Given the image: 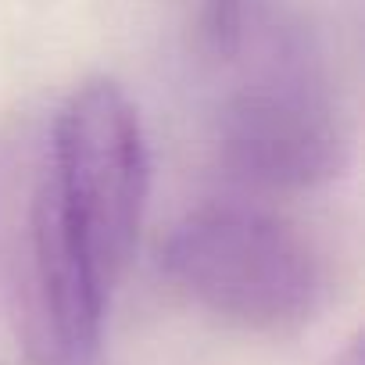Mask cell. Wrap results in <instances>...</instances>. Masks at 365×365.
Here are the masks:
<instances>
[{
  "instance_id": "cell-4",
  "label": "cell",
  "mask_w": 365,
  "mask_h": 365,
  "mask_svg": "<svg viewBox=\"0 0 365 365\" xmlns=\"http://www.w3.org/2000/svg\"><path fill=\"white\" fill-rule=\"evenodd\" d=\"M247 26V0H208V36L219 54H237Z\"/></svg>"
},
{
  "instance_id": "cell-3",
  "label": "cell",
  "mask_w": 365,
  "mask_h": 365,
  "mask_svg": "<svg viewBox=\"0 0 365 365\" xmlns=\"http://www.w3.org/2000/svg\"><path fill=\"white\" fill-rule=\"evenodd\" d=\"M222 161L258 187H315L344 172L347 136L304 54L276 61L230 101Z\"/></svg>"
},
{
  "instance_id": "cell-5",
  "label": "cell",
  "mask_w": 365,
  "mask_h": 365,
  "mask_svg": "<svg viewBox=\"0 0 365 365\" xmlns=\"http://www.w3.org/2000/svg\"><path fill=\"white\" fill-rule=\"evenodd\" d=\"M340 365H361V347H358V340L347 347V354H344V361Z\"/></svg>"
},
{
  "instance_id": "cell-1",
  "label": "cell",
  "mask_w": 365,
  "mask_h": 365,
  "mask_svg": "<svg viewBox=\"0 0 365 365\" xmlns=\"http://www.w3.org/2000/svg\"><path fill=\"white\" fill-rule=\"evenodd\" d=\"M51 219L83 272L111 304L147 205V136L136 104L111 79L83 83L58 111L43 158Z\"/></svg>"
},
{
  "instance_id": "cell-2",
  "label": "cell",
  "mask_w": 365,
  "mask_h": 365,
  "mask_svg": "<svg viewBox=\"0 0 365 365\" xmlns=\"http://www.w3.org/2000/svg\"><path fill=\"white\" fill-rule=\"evenodd\" d=\"M161 265L194 304L255 333H294L326 304L319 251L262 208H194L168 233Z\"/></svg>"
}]
</instances>
